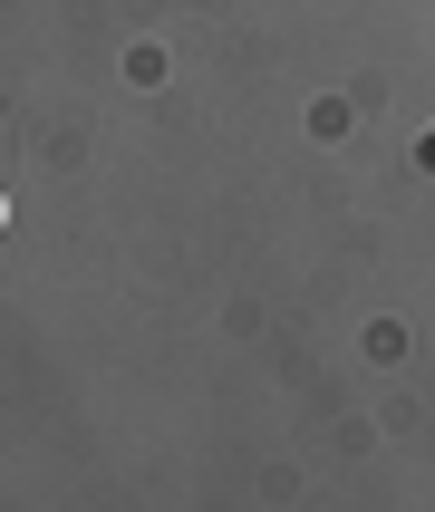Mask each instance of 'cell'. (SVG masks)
<instances>
[{
    "instance_id": "obj_1",
    "label": "cell",
    "mask_w": 435,
    "mask_h": 512,
    "mask_svg": "<svg viewBox=\"0 0 435 512\" xmlns=\"http://www.w3.org/2000/svg\"><path fill=\"white\" fill-rule=\"evenodd\" d=\"M426 165H435V136H426Z\"/></svg>"
}]
</instances>
